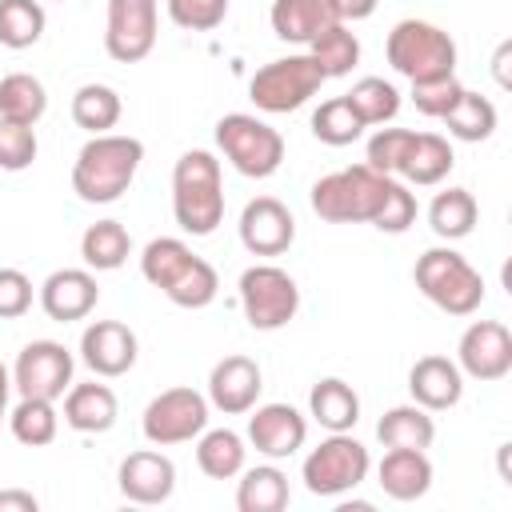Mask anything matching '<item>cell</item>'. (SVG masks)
<instances>
[{
  "label": "cell",
  "mask_w": 512,
  "mask_h": 512,
  "mask_svg": "<svg viewBox=\"0 0 512 512\" xmlns=\"http://www.w3.org/2000/svg\"><path fill=\"white\" fill-rule=\"evenodd\" d=\"M140 276L156 292H164L176 308H192V312L196 308H208L216 300V292H220L216 268L204 256H196L176 236H156V240L144 244V252H140Z\"/></svg>",
  "instance_id": "obj_1"
},
{
  "label": "cell",
  "mask_w": 512,
  "mask_h": 512,
  "mask_svg": "<svg viewBox=\"0 0 512 512\" xmlns=\"http://www.w3.org/2000/svg\"><path fill=\"white\" fill-rule=\"evenodd\" d=\"M144 160V144L136 136H120V132H100L92 136L72 164V192L84 204H116Z\"/></svg>",
  "instance_id": "obj_2"
},
{
  "label": "cell",
  "mask_w": 512,
  "mask_h": 512,
  "mask_svg": "<svg viewBox=\"0 0 512 512\" xmlns=\"http://www.w3.org/2000/svg\"><path fill=\"white\" fill-rule=\"evenodd\" d=\"M172 216L188 236H212L224 224V172L204 148H188L172 168Z\"/></svg>",
  "instance_id": "obj_3"
},
{
  "label": "cell",
  "mask_w": 512,
  "mask_h": 512,
  "mask_svg": "<svg viewBox=\"0 0 512 512\" xmlns=\"http://www.w3.org/2000/svg\"><path fill=\"white\" fill-rule=\"evenodd\" d=\"M392 180L396 176H384L368 164H352V168L320 176L308 200H312V212L328 224H372Z\"/></svg>",
  "instance_id": "obj_4"
},
{
  "label": "cell",
  "mask_w": 512,
  "mask_h": 512,
  "mask_svg": "<svg viewBox=\"0 0 512 512\" xmlns=\"http://www.w3.org/2000/svg\"><path fill=\"white\" fill-rule=\"evenodd\" d=\"M412 280H416L420 296L448 316H472L484 304V276L448 244L420 252Z\"/></svg>",
  "instance_id": "obj_5"
},
{
  "label": "cell",
  "mask_w": 512,
  "mask_h": 512,
  "mask_svg": "<svg viewBox=\"0 0 512 512\" xmlns=\"http://www.w3.org/2000/svg\"><path fill=\"white\" fill-rule=\"evenodd\" d=\"M384 56L408 84L456 72V40L428 20H396L384 40Z\"/></svg>",
  "instance_id": "obj_6"
},
{
  "label": "cell",
  "mask_w": 512,
  "mask_h": 512,
  "mask_svg": "<svg viewBox=\"0 0 512 512\" xmlns=\"http://www.w3.org/2000/svg\"><path fill=\"white\" fill-rule=\"evenodd\" d=\"M216 148L248 180H268L284 164V136L268 120H260L252 112L220 116L216 120Z\"/></svg>",
  "instance_id": "obj_7"
},
{
  "label": "cell",
  "mask_w": 512,
  "mask_h": 512,
  "mask_svg": "<svg viewBox=\"0 0 512 512\" xmlns=\"http://www.w3.org/2000/svg\"><path fill=\"white\" fill-rule=\"evenodd\" d=\"M368 468H372V456L368 448L352 436V432H328L300 464V480L312 496H324V500H336L352 488H360L368 480Z\"/></svg>",
  "instance_id": "obj_8"
},
{
  "label": "cell",
  "mask_w": 512,
  "mask_h": 512,
  "mask_svg": "<svg viewBox=\"0 0 512 512\" xmlns=\"http://www.w3.org/2000/svg\"><path fill=\"white\" fill-rule=\"evenodd\" d=\"M324 84V72L316 68V60L308 52H296V56H280V60H268L264 68L252 72L248 80V100L260 108V112H296L304 108Z\"/></svg>",
  "instance_id": "obj_9"
},
{
  "label": "cell",
  "mask_w": 512,
  "mask_h": 512,
  "mask_svg": "<svg viewBox=\"0 0 512 512\" xmlns=\"http://www.w3.org/2000/svg\"><path fill=\"white\" fill-rule=\"evenodd\" d=\"M236 292H240L244 320L256 332H276V328L292 324L296 312H300V288L276 264H252V268H244L240 280H236Z\"/></svg>",
  "instance_id": "obj_10"
},
{
  "label": "cell",
  "mask_w": 512,
  "mask_h": 512,
  "mask_svg": "<svg viewBox=\"0 0 512 512\" xmlns=\"http://www.w3.org/2000/svg\"><path fill=\"white\" fill-rule=\"evenodd\" d=\"M212 404L204 392L196 388H164L160 396L148 400L144 416H140V432L152 448H172V444H188L208 428Z\"/></svg>",
  "instance_id": "obj_11"
},
{
  "label": "cell",
  "mask_w": 512,
  "mask_h": 512,
  "mask_svg": "<svg viewBox=\"0 0 512 512\" xmlns=\"http://www.w3.org/2000/svg\"><path fill=\"white\" fill-rule=\"evenodd\" d=\"M76 356L60 340H32L20 348L12 364V388L20 396H40V400H60L72 388Z\"/></svg>",
  "instance_id": "obj_12"
},
{
  "label": "cell",
  "mask_w": 512,
  "mask_h": 512,
  "mask_svg": "<svg viewBox=\"0 0 512 512\" xmlns=\"http://www.w3.org/2000/svg\"><path fill=\"white\" fill-rule=\"evenodd\" d=\"M156 0H108L104 16V52L116 64H140L156 48Z\"/></svg>",
  "instance_id": "obj_13"
},
{
  "label": "cell",
  "mask_w": 512,
  "mask_h": 512,
  "mask_svg": "<svg viewBox=\"0 0 512 512\" xmlns=\"http://www.w3.org/2000/svg\"><path fill=\"white\" fill-rule=\"evenodd\" d=\"M456 368L480 384L504 380L512 372V332L500 320H472L460 332Z\"/></svg>",
  "instance_id": "obj_14"
},
{
  "label": "cell",
  "mask_w": 512,
  "mask_h": 512,
  "mask_svg": "<svg viewBox=\"0 0 512 512\" xmlns=\"http://www.w3.org/2000/svg\"><path fill=\"white\" fill-rule=\"evenodd\" d=\"M240 244L252 256H284L296 240V216L276 196H256L240 212Z\"/></svg>",
  "instance_id": "obj_15"
},
{
  "label": "cell",
  "mask_w": 512,
  "mask_h": 512,
  "mask_svg": "<svg viewBox=\"0 0 512 512\" xmlns=\"http://www.w3.org/2000/svg\"><path fill=\"white\" fill-rule=\"evenodd\" d=\"M308 440V420L300 416V408L272 400V404H256L248 416V444L268 456V460H288L304 448Z\"/></svg>",
  "instance_id": "obj_16"
},
{
  "label": "cell",
  "mask_w": 512,
  "mask_h": 512,
  "mask_svg": "<svg viewBox=\"0 0 512 512\" xmlns=\"http://www.w3.org/2000/svg\"><path fill=\"white\" fill-rule=\"evenodd\" d=\"M116 488L128 504H164L176 492V464L156 448L128 452L116 468Z\"/></svg>",
  "instance_id": "obj_17"
},
{
  "label": "cell",
  "mask_w": 512,
  "mask_h": 512,
  "mask_svg": "<svg viewBox=\"0 0 512 512\" xmlns=\"http://www.w3.org/2000/svg\"><path fill=\"white\" fill-rule=\"evenodd\" d=\"M136 356H140V340L120 320H92L80 336V360L104 380H116V376L132 372Z\"/></svg>",
  "instance_id": "obj_18"
},
{
  "label": "cell",
  "mask_w": 512,
  "mask_h": 512,
  "mask_svg": "<svg viewBox=\"0 0 512 512\" xmlns=\"http://www.w3.org/2000/svg\"><path fill=\"white\" fill-rule=\"evenodd\" d=\"M260 388H264V376H260V364L252 356H224L212 364L208 372V404L224 416H244L256 408L260 400Z\"/></svg>",
  "instance_id": "obj_19"
},
{
  "label": "cell",
  "mask_w": 512,
  "mask_h": 512,
  "mask_svg": "<svg viewBox=\"0 0 512 512\" xmlns=\"http://www.w3.org/2000/svg\"><path fill=\"white\" fill-rule=\"evenodd\" d=\"M36 300H40V308H44L48 320L72 324V320H84L96 308L100 284H96L92 268H56V272L44 276Z\"/></svg>",
  "instance_id": "obj_20"
},
{
  "label": "cell",
  "mask_w": 512,
  "mask_h": 512,
  "mask_svg": "<svg viewBox=\"0 0 512 512\" xmlns=\"http://www.w3.org/2000/svg\"><path fill=\"white\" fill-rule=\"evenodd\" d=\"M408 392H412V404L428 412H448L464 396V372L448 356H420L408 368Z\"/></svg>",
  "instance_id": "obj_21"
},
{
  "label": "cell",
  "mask_w": 512,
  "mask_h": 512,
  "mask_svg": "<svg viewBox=\"0 0 512 512\" xmlns=\"http://www.w3.org/2000/svg\"><path fill=\"white\" fill-rule=\"evenodd\" d=\"M376 484L384 488L388 500H420L432 488V460L424 448H388L384 460L376 464Z\"/></svg>",
  "instance_id": "obj_22"
},
{
  "label": "cell",
  "mask_w": 512,
  "mask_h": 512,
  "mask_svg": "<svg viewBox=\"0 0 512 512\" xmlns=\"http://www.w3.org/2000/svg\"><path fill=\"white\" fill-rule=\"evenodd\" d=\"M268 24L284 44H312L324 28L340 24L332 0H272Z\"/></svg>",
  "instance_id": "obj_23"
},
{
  "label": "cell",
  "mask_w": 512,
  "mask_h": 512,
  "mask_svg": "<svg viewBox=\"0 0 512 512\" xmlns=\"http://www.w3.org/2000/svg\"><path fill=\"white\" fill-rule=\"evenodd\" d=\"M120 416V400L108 384H72L64 392V424L72 432H84V436H96V432H108Z\"/></svg>",
  "instance_id": "obj_24"
},
{
  "label": "cell",
  "mask_w": 512,
  "mask_h": 512,
  "mask_svg": "<svg viewBox=\"0 0 512 512\" xmlns=\"http://www.w3.org/2000/svg\"><path fill=\"white\" fill-rule=\"evenodd\" d=\"M452 164H456V152L440 132H412V144L400 164V180L416 188H432L452 172Z\"/></svg>",
  "instance_id": "obj_25"
},
{
  "label": "cell",
  "mask_w": 512,
  "mask_h": 512,
  "mask_svg": "<svg viewBox=\"0 0 512 512\" xmlns=\"http://www.w3.org/2000/svg\"><path fill=\"white\" fill-rule=\"evenodd\" d=\"M308 416L328 432H352L356 420H360V396L348 380L324 376L308 392Z\"/></svg>",
  "instance_id": "obj_26"
},
{
  "label": "cell",
  "mask_w": 512,
  "mask_h": 512,
  "mask_svg": "<svg viewBox=\"0 0 512 512\" xmlns=\"http://www.w3.org/2000/svg\"><path fill=\"white\" fill-rule=\"evenodd\" d=\"M376 440L384 448H432L436 420L420 404H396L376 420Z\"/></svg>",
  "instance_id": "obj_27"
},
{
  "label": "cell",
  "mask_w": 512,
  "mask_h": 512,
  "mask_svg": "<svg viewBox=\"0 0 512 512\" xmlns=\"http://www.w3.org/2000/svg\"><path fill=\"white\" fill-rule=\"evenodd\" d=\"M288 476L276 464L240 468L236 480V508L240 512H284L288 508Z\"/></svg>",
  "instance_id": "obj_28"
},
{
  "label": "cell",
  "mask_w": 512,
  "mask_h": 512,
  "mask_svg": "<svg viewBox=\"0 0 512 512\" xmlns=\"http://www.w3.org/2000/svg\"><path fill=\"white\" fill-rule=\"evenodd\" d=\"M132 256V236L120 220H96L80 236V260L92 272H116Z\"/></svg>",
  "instance_id": "obj_29"
},
{
  "label": "cell",
  "mask_w": 512,
  "mask_h": 512,
  "mask_svg": "<svg viewBox=\"0 0 512 512\" xmlns=\"http://www.w3.org/2000/svg\"><path fill=\"white\" fill-rule=\"evenodd\" d=\"M244 456H248L244 436L232 432V428H204L196 436V464H200V472L208 480H232V476H240Z\"/></svg>",
  "instance_id": "obj_30"
},
{
  "label": "cell",
  "mask_w": 512,
  "mask_h": 512,
  "mask_svg": "<svg viewBox=\"0 0 512 512\" xmlns=\"http://www.w3.org/2000/svg\"><path fill=\"white\" fill-rule=\"evenodd\" d=\"M480 220V204L468 188H444L432 196L428 204V228L440 236V240H464Z\"/></svg>",
  "instance_id": "obj_31"
},
{
  "label": "cell",
  "mask_w": 512,
  "mask_h": 512,
  "mask_svg": "<svg viewBox=\"0 0 512 512\" xmlns=\"http://www.w3.org/2000/svg\"><path fill=\"white\" fill-rule=\"evenodd\" d=\"M440 120H444V128H448L456 140L480 144V140H488V136L496 132V120H500V116H496V104H492L488 96L464 88V92L456 96V104H452Z\"/></svg>",
  "instance_id": "obj_32"
},
{
  "label": "cell",
  "mask_w": 512,
  "mask_h": 512,
  "mask_svg": "<svg viewBox=\"0 0 512 512\" xmlns=\"http://www.w3.org/2000/svg\"><path fill=\"white\" fill-rule=\"evenodd\" d=\"M8 428L24 448H44L56 440L60 432V412L56 400H40V396H20L16 408H8Z\"/></svg>",
  "instance_id": "obj_33"
},
{
  "label": "cell",
  "mask_w": 512,
  "mask_h": 512,
  "mask_svg": "<svg viewBox=\"0 0 512 512\" xmlns=\"http://www.w3.org/2000/svg\"><path fill=\"white\" fill-rule=\"evenodd\" d=\"M48 112V92L32 72H8L0 80V116L16 124H40Z\"/></svg>",
  "instance_id": "obj_34"
},
{
  "label": "cell",
  "mask_w": 512,
  "mask_h": 512,
  "mask_svg": "<svg viewBox=\"0 0 512 512\" xmlns=\"http://www.w3.org/2000/svg\"><path fill=\"white\" fill-rule=\"evenodd\" d=\"M120 112H124L120 92L108 84H80L72 92V120H76V128H84L92 136L112 132L120 124Z\"/></svg>",
  "instance_id": "obj_35"
},
{
  "label": "cell",
  "mask_w": 512,
  "mask_h": 512,
  "mask_svg": "<svg viewBox=\"0 0 512 512\" xmlns=\"http://www.w3.org/2000/svg\"><path fill=\"white\" fill-rule=\"evenodd\" d=\"M308 56L324 72V80H336V76H348L360 64V40L348 24H332L308 44Z\"/></svg>",
  "instance_id": "obj_36"
},
{
  "label": "cell",
  "mask_w": 512,
  "mask_h": 512,
  "mask_svg": "<svg viewBox=\"0 0 512 512\" xmlns=\"http://www.w3.org/2000/svg\"><path fill=\"white\" fill-rule=\"evenodd\" d=\"M44 4L40 0H0V44L20 52L44 36Z\"/></svg>",
  "instance_id": "obj_37"
},
{
  "label": "cell",
  "mask_w": 512,
  "mask_h": 512,
  "mask_svg": "<svg viewBox=\"0 0 512 512\" xmlns=\"http://www.w3.org/2000/svg\"><path fill=\"white\" fill-rule=\"evenodd\" d=\"M364 128H368V124L356 116V108L348 104V96H332V100H324V104L312 112V136H316L320 144H328V148H344V144L360 140Z\"/></svg>",
  "instance_id": "obj_38"
},
{
  "label": "cell",
  "mask_w": 512,
  "mask_h": 512,
  "mask_svg": "<svg viewBox=\"0 0 512 512\" xmlns=\"http://www.w3.org/2000/svg\"><path fill=\"white\" fill-rule=\"evenodd\" d=\"M348 96V104L356 108V116L372 128V124H388V120H396V112H400V92H396V84L392 80H384V76H364V80H356L352 84V92H344Z\"/></svg>",
  "instance_id": "obj_39"
},
{
  "label": "cell",
  "mask_w": 512,
  "mask_h": 512,
  "mask_svg": "<svg viewBox=\"0 0 512 512\" xmlns=\"http://www.w3.org/2000/svg\"><path fill=\"white\" fill-rule=\"evenodd\" d=\"M412 144V128H376L368 136V148H364V164L384 172V176H400V164H404V152Z\"/></svg>",
  "instance_id": "obj_40"
},
{
  "label": "cell",
  "mask_w": 512,
  "mask_h": 512,
  "mask_svg": "<svg viewBox=\"0 0 512 512\" xmlns=\"http://www.w3.org/2000/svg\"><path fill=\"white\" fill-rule=\"evenodd\" d=\"M36 152H40L36 128L0 116V172H24V168H32Z\"/></svg>",
  "instance_id": "obj_41"
},
{
  "label": "cell",
  "mask_w": 512,
  "mask_h": 512,
  "mask_svg": "<svg viewBox=\"0 0 512 512\" xmlns=\"http://www.w3.org/2000/svg\"><path fill=\"white\" fill-rule=\"evenodd\" d=\"M464 92V84L456 80V72H448V76H432V80H412V104H416V112L420 116H432V120H440L452 104H456V96Z\"/></svg>",
  "instance_id": "obj_42"
},
{
  "label": "cell",
  "mask_w": 512,
  "mask_h": 512,
  "mask_svg": "<svg viewBox=\"0 0 512 512\" xmlns=\"http://www.w3.org/2000/svg\"><path fill=\"white\" fill-rule=\"evenodd\" d=\"M232 0H168V20L184 32H212L224 24Z\"/></svg>",
  "instance_id": "obj_43"
},
{
  "label": "cell",
  "mask_w": 512,
  "mask_h": 512,
  "mask_svg": "<svg viewBox=\"0 0 512 512\" xmlns=\"http://www.w3.org/2000/svg\"><path fill=\"white\" fill-rule=\"evenodd\" d=\"M412 224H416V196L408 192L404 180H392L388 184V196H384V204H380V212L372 220V228L376 232H388V236H400Z\"/></svg>",
  "instance_id": "obj_44"
},
{
  "label": "cell",
  "mask_w": 512,
  "mask_h": 512,
  "mask_svg": "<svg viewBox=\"0 0 512 512\" xmlns=\"http://www.w3.org/2000/svg\"><path fill=\"white\" fill-rule=\"evenodd\" d=\"M32 308V280L20 268H0V320H20Z\"/></svg>",
  "instance_id": "obj_45"
},
{
  "label": "cell",
  "mask_w": 512,
  "mask_h": 512,
  "mask_svg": "<svg viewBox=\"0 0 512 512\" xmlns=\"http://www.w3.org/2000/svg\"><path fill=\"white\" fill-rule=\"evenodd\" d=\"M376 4H380V0H332V8H336V16H340V24L368 20V16L376 12Z\"/></svg>",
  "instance_id": "obj_46"
},
{
  "label": "cell",
  "mask_w": 512,
  "mask_h": 512,
  "mask_svg": "<svg viewBox=\"0 0 512 512\" xmlns=\"http://www.w3.org/2000/svg\"><path fill=\"white\" fill-rule=\"evenodd\" d=\"M40 500L24 488H0V512H36Z\"/></svg>",
  "instance_id": "obj_47"
},
{
  "label": "cell",
  "mask_w": 512,
  "mask_h": 512,
  "mask_svg": "<svg viewBox=\"0 0 512 512\" xmlns=\"http://www.w3.org/2000/svg\"><path fill=\"white\" fill-rule=\"evenodd\" d=\"M8 396H12V372L0 364V420H8Z\"/></svg>",
  "instance_id": "obj_48"
}]
</instances>
